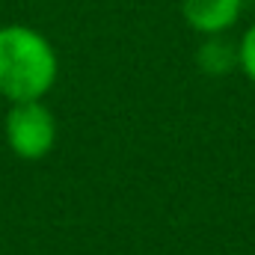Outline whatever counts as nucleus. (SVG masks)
Returning a JSON list of instances; mask_svg holds the SVG:
<instances>
[{"mask_svg":"<svg viewBox=\"0 0 255 255\" xmlns=\"http://www.w3.org/2000/svg\"><path fill=\"white\" fill-rule=\"evenodd\" d=\"M57 80L51 42L30 27H0V95L9 101H39Z\"/></svg>","mask_w":255,"mask_h":255,"instance_id":"nucleus-1","label":"nucleus"},{"mask_svg":"<svg viewBox=\"0 0 255 255\" xmlns=\"http://www.w3.org/2000/svg\"><path fill=\"white\" fill-rule=\"evenodd\" d=\"M6 139L12 151L24 160H39L54 148L57 122L51 110L39 101H18L6 116Z\"/></svg>","mask_w":255,"mask_h":255,"instance_id":"nucleus-2","label":"nucleus"},{"mask_svg":"<svg viewBox=\"0 0 255 255\" xmlns=\"http://www.w3.org/2000/svg\"><path fill=\"white\" fill-rule=\"evenodd\" d=\"M184 18L193 30L199 33H223L226 27L235 24L241 12V0H184Z\"/></svg>","mask_w":255,"mask_h":255,"instance_id":"nucleus-3","label":"nucleus"},{"mask_svg":"<svg viewBox=\"0 0 255 255\" xmlns=\"http://www.w3.org/2000/svg\"><path fill=\"white\" fill-rule=\"evenodd\" d=\"M235 63H238V51L223 39H211L199 48V65L205 74H226L235 68Z\"/></svg>","mask_w":255,"mask_h":255,"instance_id":"nucleus-4","label":"nucleus"},{"mask_svg":"<svg viewBox=\"0 0 255 255\" xmlns=\"http://www.w3.org/2000/svg\"><path fill=\"white\" fill-rule=\"evenodd\" d=\"M238 63L244 65V71L255 80V27L247 30V36H244V42L238 48Z\"/></svg>","mask_w":255,"mask_h":255,"instance_id":"nucleus-5","label":"nucleus"}]
</instances>
